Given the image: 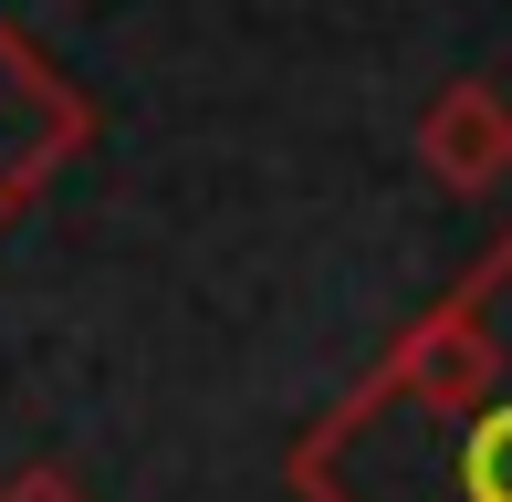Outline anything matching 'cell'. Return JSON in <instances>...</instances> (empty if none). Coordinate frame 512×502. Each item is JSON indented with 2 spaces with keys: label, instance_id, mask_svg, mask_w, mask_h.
Returning a JSON list of instances; mask_svg holds the SVG:
<instances>
[{
  "label": "cell",
  "instance_id": "7a4b0ae2",
  "mask_svg": "<svg viewBox=\"0 0 512 502\" xmlns=\"http://www.w3.org/2000/svg\"><path fill=\"white\" fill-rule=\"evenodd\" d=\"M84 147H95V105L0 21V231H11Z\"/></svg>",
  "mask_w": 512,
  "mask_h": 502
},
{
  "label": "cell",
  "instance_id": "3957f363",
  "mask_svg": "<svg viewBox=\"0 0 512 502\" xmlns=\"http://www.w3.org/2000/svg\"><path fill=\"white\" fill-rule=\"evenodd\" d=\"M418 168L450 199H492L512 178V95L492 74H450L429 105H418Z\"/></svg>",
  "mask_w": 512,
  "mask_h": 502
},
{
  "label": "cell",
  "instance_id": "277c9868",
  "mask_svg": "<svg viewBox=\"0 0 512 502\" xmlns=\"http://www.w3.org/2000/svg\"><path fill=\"white\" fill-rule=\"evenodd\" d=\"M0 502H95V492H84L63 461H21L11 482H0Z\"/></svg>",
  "mask_w": 512,
  "mask_h": 502
},
{
  "label": "cell",
  "instance_id": "6da1fadb",
  "mask_svg": "<svg viewBox=\"0 0 512 502\" xmlns=\"http://www.w3.org/2000/svg\"><path fill=\"white\" fill-rule=\"evenodd\" d=\"M304 502H512V231L293 440Z\"/></svg>",
  "mask_w": 512,
  "mask_h": 502
}]
</instances>
